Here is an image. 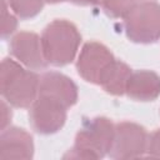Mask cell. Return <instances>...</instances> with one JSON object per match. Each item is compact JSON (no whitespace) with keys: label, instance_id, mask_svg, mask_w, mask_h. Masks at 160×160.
<instances>
[{"label":"cell","instance_id":"cell-2","mask_svg":"<svg viewBox=\"0 0 160 160\" xmlns=\"http://www.w3.org/2000/svg\"><path fill=\"white\" fill-rule=\"evenodd\" d=\"M115 134V124L105 118L96 116L82 122L76 132L74 145L64 159H102L109 155Z\"/></svg>","mask_w":160,"mask_h":160},{"label":"cell","instance_id":"cell-10","mask_svg":"<svg viewBox=\"0 0 160 160\" xmlns=\"http://www.w3.org/2000/svg\"><path fill=\"white\" fill-rule=\"evenodd\" d=\"M39 94L51 96L68 108L74 106L79 98L78 86L72 79L58 71H46L40 75Z\"/></svg>","mask_w":160,"mask_h":160},{"label":"cell","instance_id":"cell-18","mask_svg":"<svg viewBox=\"0 0 160 160\" xmlns=\"http://www.w3.org/2000/svg\"><path fill=\"white\" fill-rule=\"evenodd\" d=\"M65 1H69V2L79 5V6H92V5H96L100 2V0H65Z\"/></svg>","mask_w":160,"mask_h":160},{"label":"cell","instance_id":"cell-12","mask_svg":"<svg viewBox=\"0 0 160 160\" xmlns=\"http://www.w3.org/2000/svg\"><path fill=\"white\" fill-rule=\"evenodd\" d=\"M131 71L132 70L130 69L128 64L116 59L110 65V68L106 70L99 85L108 94L114 95V96H121L125 94L126 82H128V79Z\"/></svg>","mask_w":160,"mask_h":160},{"label":"cell","instance_id":"cell-14","mask_svg":"<svg viewBox=\"0 0 160 160\" xmlns=\"http://www.w3.org/2000/svg\"><path fill=\"white\" fill-rule=\"evenodd\" d=\"M144 0H100L104 12L112 19H122L135 5Z\"/></svg>","mask_w":160,"mask_h":160},{"label":"cell","instance_id":"cell-17","mask_svg":"<svg viewBox=\"0 0 160 160\" xmlns=\"http://www.w3.org/2000/svg\"><path fill=\"white\" fill-rule=\"evenodd\" d=\"M1 120H0V128H1V131L5 130L6 128L10 126V122H11V119H12V111H11V105L6 101V100H1Z\"/></svg>","mask_w":160,"mask_h":160},{"label":"cell","instance_id":"cell-9","mask_svg":"<svg viewBox=\"0 0 160 160\" xmlns=\"http://www.w3.org/2000/svg\"><path fill=\"white\" fill-rule=\"evenodd\" d=\"M0 158L1 159H32L34 140L22 128L9 126L0 135Z\"/></svg>","mask_w":160,"mask_h":160},{"label":"cell","instance_id":"cell-7","mask_svg":"<svg viewBox=\"0 0 160 160\" xmlns=\"http://www.w3.org/2000/svg\"><path fill=\"white\" fill-rule=\"evenodd\" d=\"M115 60L108 46L99 41H88L78 54L76 70L85 81L99 85L104 74Z\"/></svg>","mask_w":160,"mask_h":160},{"label":"cell","instance_id":"cell-8","mask_svg":"<svg viewBox=\"0 0 160 160\" xmlns=\"http://www.w3.org/2000/svg\"><path fill=\"white\" fill-rule=\"evenodd\" d=\"M10 55L31 70H42L49 64L45 59L41 36L32 31H19L14 34L9 42Z\"/></svg>","mask_w":160,"mask_h":160},{"label":"cell","instance_id":"cell-15","mask_svg":"<svg viewBox=\"0 0 160 160\" xmlns=\"http://www.w3.org/2000/svg\"><path fill=\"white\" fill-rule=\"evenodd\" d=\"M18 16L12 12L6 0H1V39L6 40L12 36L18 28Z\"/></svg>","mask_w":160,"mask_h":160},{"label":"cell","instance_id":"cell-16","mask_svg":"<svg viewBox=\"0 0 160 160\" xmlns=\"http://www.w3.org/2000/svg\"><path fill=\"white\" fill-rule=\"evenodd\" d=\"M145 156L160 159V129H156L149 134Z\"/></svg>","mask_w":160,"mask_h":160},{"label":"cell","instance_id":"cell-3","mask_svg":"<svg viewBox=\"0 0 160 160\" xmlns=\"http://www.w3.org/2000/svg\"><path fill=\"white\" fill-rule=\"evenodd\" d=\"M40 36L44 55L49 65L65 66L75 60L81 35L71 21L55 19L45 26Z\"/></svg>","mask_w":160,"mask_h":160},{"label":"cell","instance_id":"cell-13","mask_svg":"<svg viewBox=\"0 0 160 160\" xmlns=\"http://www.w3.org/2000/svg\"><path fill=\"white\" fill-rule=\"evenodd\" d=\"M12 12L21 20L32 19L44 9V0H6Z\"/></svg>","mask_w":160,"mask_h":160},{"label":"cell","instance_id":"cell-5","mask_svg":"<svg viewBox=\"0 0 160 160\" xmlns=\"http://www.w3.org/2000/svg\"><path fill=\"white\" fill-rule=\"evenodd\" d=\"M29 109V122L32 130L40 135H51L65 125L69 108L51 96L38 94Z\"/></svg>","mask_w":160,"mask_h":160},{"label":"cell","instance_id":"cell-11","mask_svg":"<svg viewBox=\"0 0 160 160\" xmlns=\"http://www.w3.org/2000/svg\"><path fill=\"white\" fill-rule=\"evenodd\" d=\"M125 94L135 101H154L160 96V75L152 70H135L131 71Z\"/></svg>","mask_w":160,"mask_h":160},{"label":"cell","instance_id":"cell-1","mask_svg":"<svg viewBox=\"0 0 160 160\" xmlns=\"http://www.w3.org/2000/svg\"><path fill=\"white\" fill-rule=\"evenodd\" d=\"M40 76L11 58H4L0 68V92L12 108H30L39 94Z\"/></svg>","mask_w":160,"mask_h":160},{"label":"cell","instance_id":"cell-19","mask_svg":"<svg viewBox=\"0 0 160 160\" xmlns=\"http://www.w3.org/2000/svg\"><path fill=\"white\" fill-rule=\"evenodd\" d=\"M44 1L48 2V4H59V2H62L65 0H44Z\"/></svg>","mask_w":160,"mask_h":160},{"label":"cell","instance_id":"cell-4","mask_svg":"<svg viewBox=\"0 0 160 160\" xmlns=\"http://www.w3.org/2000/svg\"><path fill=\"white\" fill-rule=\"evenodd\" d=\"M128 39L136 44H154L160 39V4L155 0L141 1L124 18Z\"/></svg>","mask_w":160,"mask_h":160},{"label":"cell","instance_id":"cell-6","mask_svg":"<svg viewBox=\"0 0 160 160\" xmlns=\"http://www.w3.org/2000/svg\"><path fill=\"white\" fill-rule=\"evenodd\" d=\"M149 134L146 129L134 121L115 124V134L109 155L111 159H139L145 156Z\"/></svg>","mask_w":160,"mask_h":160}]
</instances>
